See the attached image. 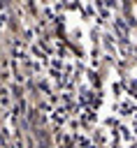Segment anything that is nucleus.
<instances>
[{
    "mask_svg": "<svg viewBox=\"0 0 137 148\" xmlns=\"http://www.w3.org/2000/svg\"><path fill=\"white\" fill-rule=\"evenodd\" d=\"M128 123L114 125V146L111 148H137V109L128 113Z\"/></svg>",
    "mask_w": 137,
    "mask_h": 148,
    "instance_id": "obj_1",
    "label": "nucleus"
}]
</instances>
